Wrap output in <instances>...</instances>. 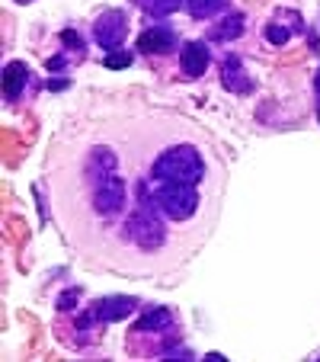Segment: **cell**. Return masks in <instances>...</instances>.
I'll list each match as a JSON object with an SVG mask.
<instances>
[{
    "label": "cell",
    "instance_id": "obj_19",
    "mask_svg": "<svg viewBox=\"0 0 320 362\" xmlns=\"http://www.w3.org/2000/svg\"><path fill=\"white\" fill-rule=\"evenodd\" d=\"M61 42H64V45H71V48H83L81 35H77L74 29H64V33H61Z\"/></svg>",
    "mask_w": 320,
    "mask_h": 362
},
{
    "label": "cell",
    "instance_id": "obj_18",
    "mask_svg": "<svg viewBox=\"0 0 320 362\" xmlns=\"http://www.w3.org/2000/svg\"><path fill=\"white\" fill-rule=\"evenodd\" d=\"M77 298H81V292H77V288H71L68 295H61V301H58V305H61V311H71V308L77 305Z\"/></svg>",
    "mask_w": 320,
    "mask_h": 362
},
{
    "label": "cell",
    "instance_id": "obj_11",
    "mask_svg": "<svg viewBox=\"0 0 320 362\" xmlns=\"http://www.w3.org/2000/svg\"><path fill=\"white\" fill-rule=\"evenodd\" d=\"M116 167H119V160H116V154H112L109 148H93L90 151V177H93V183L96 180L112 177Z\"/></svg>",
    "mask_w": 320,
    "mask_h": 362
},
{
    "label": "cell",
    "instance_id": "obj_17",
    "mask_svg": "<svg viewBox=\"0 0 320 362\" xmlns=\"http://www.w3.org/2000/svg\"><path fill=\"white\" fill-rule=\"evenodd\" d=\"M106 68L109 71H122V68H129L131 64V55H125V52H119V48H112V55H106Z\"/></svg>",
    "mask_w": 320,
    "mask_h": 362
},
{
    "label": "cell",
    "instance_id": "obj_9",
    "mask_svg": "<svg viewBox=\"0 0 320 362\" xmlns=\"http://www.w3.org/2000/svg\"><path fill=\"white\" fill-rule=\"evenodd\" d=\"M221 83H225L231 93H247V90L253 87V83L247 81V71H244V64H240L237 55H227L225 58V68H221Z\"/></svg>",
    "mask_w": 320,
    "mask_h": 362
},
{
    "label": "cell",
    "instance_id": "obj_3",
    "mask_svg": "<svg viewBox=\"0 0 320 362\" xmlns=\"http://www.w3.org/2000/svg\"><path fill=\"white\" fill-rule=\"evenodd\" d=\"M150 192H154L160 212H164L167 218H173V221L192 218V212H196V205H198V192H196V186H189V183L157 180V186Z\"/></svg>",
    "mask_w": 320,
    "mask_h": 362
},
{
    "label": "cell",
    "instance_id": "obj_22",
    "mask_svg": "<svg viewBox=\"0 0 320 362\" xmlns=\"http://www.w3.org/2000/svg\"><path fill=\"white\" fill-rule=\"evenodd\" d=\"M20 4H29V0H20Z\"/></svg>",
    "mask_w": 320,
    "mask_h": 362
},
{
    "label": "cell",
    "instance_id": "obj_2",
    "mask_svg": "<svg viewBox=\"0 0 320 362\" xmlns=\"http://www.w3.org/2000/svg\"><path fill=\"white\" fill-rule=\"evenodd\" d=\"M154 180H170V183H189L196 186L205 177V164L198 158V151L189 144H177V148L164 151L154 160Z\"/></svg>",
    "mask_w": 320,
    "mask_h": 362
},
{
    "label": "cell",
    "instance_id": "obj_1",
    "mask_svg": "<svg viewBox=\"0 0 320 362\" xmlns=\"http://www.w3.org/2000/svg\"><path fill=\"white\" fill-rule=\"evenodd\" d=\"M160 215L164 212H160V205H157L150 186L144 183V180H138V205H135V212H131L129 225H125L131 244L141 247V250H157V247L164 244L167 228H164V221H160Z\"/></svg>",
    "mask_w": 320,
    "mask_h": 362
},
{
    "label": "cell",
    "instance_id": "obj_4",
    "mask_svg": "<svg viewBox=\"0 0 320 362\" xmlns=\"http://www.w3.org/2000/svg\"><path fill=\"white\" fill-rule=\"evenodd\" d=\"M135 311V298H129V295H119V298H100L93 308H90L87 315L77 321V327H90V324L102 321V324H112V321H125V317Z\"/></svg>",
    "mask_w": 320,
    "mask_h": 362
},
{
    "label": "cell",
    "instance_id": "obj_16",
    "mask_svg": "<svg viewBox=\"0 0 320 362\" xmlns=\"http://www.w3.org/2000/svg\"><path fill=\"white\" fill-rule=\"evenodd\" d=\"M266 39L273 42V45H285V42L292 39V29L279 26V23H269V26H266Z\"/></svg>",
    "mask_w": 320,
    "mask_h": 362
},
{
    "label": "cell",
    "instance_id": "obj_6",
    "mask_svg": "<svg viewBox=\"0 0 320 362\" xmlns=\"http://www.w3.org/2000/svg\"><path fill=\"white\" fill-rule=\"evenodd\" d=\"M125 33H129V26H125V13H122V10H106V13L96 20V26H93L96 42H100L102 48H109V52L122 45Z\"/></svg>",
    "mask_w": 320,
    "mask_h": 362
},
{
    "label": "cell",
    "instance_id": "obj_23",
    "mask_svg": "<svg viewBox=\"0 0 320 362\" xmlns=\"http://www.w3.org/2000/svg\"><path fill=\"white\" fill-rule=\"evenodd\" d=\"M317 116H320V110H317Z\"/></svg>",
    "mask_w": 320,
    "mask_h": 362
},
{
    "label": "cell",
    "instance_id": "obj_15",
    "mask_svg": "<svg viewBox=\"0 0 320 362\" xmlns=\"http://www.w3.org/2000/svg\"><path fill=\"white\" fill-rule=\"evenodd\" d=\"M138 4H141L150 16H167V13H173V10H179L183 0H138Z\"/></svg>",
    "mask_w": 320,
    "mask_h": 362
},
{
    "label": "cell",
    "instance_id": "obj_14",
    "mask_svg": "<svg viewBox=\"0 0 320 362\" xmlns=\"http://www.w3.org/2000/svg\"><path fill=\"white\" fill-rule=\"evenodd\" d=\"M225 4L227 0H186V10H189V16H196V20H205V16L218 13Z\"/></svg>",
    "mask_w": 320,
    "mask_h": 362
},
{
    "label": "cell",
    "instance_id": "obj_5",
    "mask_svg": "<svg viewBox=\"0 0 320 362\" xmlns=\"http://www.w3.org/2000/svg\"><path fill=\"white\" fill-rule=\"evenodd\" d=\"M125 205V183L119 180V173L106 180H96L93 183V209L100 215H119Z\"/></svg>",
    "mask_w": 320,
    "mask_h": 362
},
{
    "label": "cell",
    "instance_id": "obj_21",
    "mask_svg": "<svg viewBox=\"0 0 320 362\" xmlns=\"http://www.w3.org/2000/svg\"><path fill=\"white\" fill-rule=\"evenodd\" d=\"M314 90H317V100H320V71H317V81H314Z\"/></svg>",
    "mask_w": 320,
    "mask_h": 362
},
{
    "label": "cell",
    "instance_id": "obj_13",
    "mask_svg": "<svg viewBox=\"0 0 320 362\" xmlns=\"http://www.w3.org/2000/svg\"><path fill=\"white\" fill-rule=\"evenodd\" d=\"M237 35H244V16L240 13H231L227 20H221L218 26L211 29V39H218V42H231Z\"/></svg>",
    "mask_w": 320,
    "mask_h": 362
},
{
    "label": "cell",
    "instance_id": "obj_10",
    "mask_svg": "<svg viewBox=\"0 0 320 362\" xmlns=\"http://www.w3.org/2000/svg\"><path fill=\"white\" fill-rule=\"evenodd\" d=\"M26 77H29L26 64H23V62H10L7 68H4V100L13 103L16 96L23 93V83H26Z\"/></svg>",
    "mask_w": 320,
    "mask_h": 362
},
{
    "label": "cell",
    "instance_id": "obj_20",
    "mask_svg": "<svg viewBox=\"0 0 320 362\" xmlns=\"http://www.w3.org/2000/svg\"><path fill=\"white\" fill-rule=\"evenodd\" d=\"M48 87H52V90H64V87H68V81H52Z\"/></svg>",
    "mask_w": 320,
    "mask_h": 362
},
{
    "label": "cell",
    "instance_id": "obj_8",
    "mask_svg": "<svg viewBox=\"0 0 320 362\" xmlns=\"http://www.w3.org/2000/svg\"><path fill=\"white\" fill-rule=\"evenodd\" d=\"M179 68H183L186 77H202L208 71V48L205 42H189L179 55Z\"/></svg>",
    "mask_w": 320,
    "mask_h": 362
},
{
    "label": "cell",
    "instance_id": "obj_7",
    "mask_svg": "<svg viewBox=\"0 0 320 362\" xmlns=\"http://www.w3.org/2000/svg\"><path fill=\"white\" fill-rule=\"evenodd\" d=\"M173 48V33L167 26H150L138 35V52L144 55H164Z\"/></svg>",
    "mask_w": 320,
    "mask_h": 362
},
{
    "label": "cell",
    "instance_id": "obj_12",
    "mask_svg": "<svg viewBox=\"0 0 320 362\" xmlns=\"http://www.w3.org/2000/svg\"><path fill=\"white\" fill-rule=\"evenodd\" d=\"M173 321V315L167 308H150L148 315H141V321L135 324V334H148V330H160Z\"/></svg>",
    "mask_w": 320,
    "mask_h": 362
}]
</instances>
